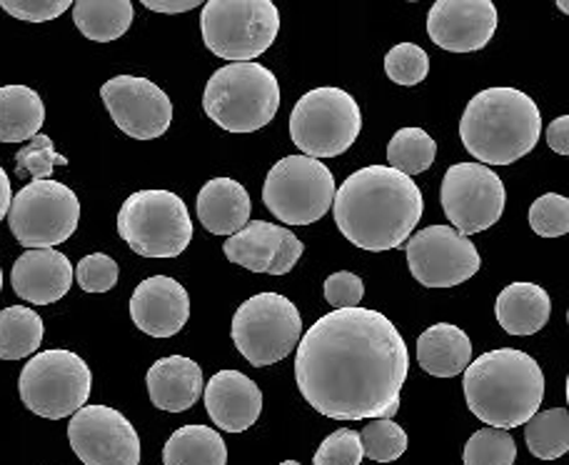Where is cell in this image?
<instances>
[{
  "label": "cell",
  "instance_id": "cell-1",
  "mask_svg": "<svg viewBox=\"0 0 569 465\" xmlns=\"http://www.w3.org/2000/svg\"><path fill=\"white\" fill-rule=\"evenodd\" d=\"M410 373V353L380 310H330L305 333L295 356L302 398L335 421L390 418Z\"/></svg>",
  "mask_w": 569,
  "mask_h": 465
},
{
  "label": "cell",
  "instance_id": "cell-2",
  "mask_svg": "<svg viewBox=\"0 0 569 465\" xmlns=\"http://www.w3.org/2000/svg\"><path fill=\"white\" fill-rule=\"evenodd\" d=\"M425 200L412 178L390 166H368L335 190L332 214L340 233L352 246L385 253L408 243L418 228Z\"/></svg>",
  "mask_w": 569,
  "mask_h": 465
},
{
  "label": "cell",
  "instance_id": "cell-3",
  "mask_svg": "<svg viewBox=\"0 0 569 465\" xmlns=\"http://www.w3.org/2000/svg\"><path fill=\"white\" fill-rule=\"evenodd\" d=\"M462 390L467 408L487 423V428L510 433L540 410L545 376L530 353L497 348L465 368Z\"/></svg>",
  "mask_w": 569,
  "mask_h": 465
},
{
  "label": "cell",
  "instance_id": "cell-4",
  "mask_svg": "<svg viewBox=\"0 0 569 465\" xmlns=\"http://www.w3.org/2000/svg\"><path fill=\"white\" fill-rule=\"evenodd\" d=\"M542 116L535 100L517 88H487L467 103L460 120L462 146L480 166H510L535 150Z\"/></svg>",
  "mask_w": 569,
  "mask_h": 465
},
{
  "label": "cell",
  "instance_id": "cell-5",
  "mask_svg": "<svg viewBox=\"0 0 569 465\" xmlns=\"http://www.w3.org/2000/svg\"><path fill=\"white\" fill-rule=\"evenodd\" d=\"M278 108V78L260 63L218 68L202 93V110L228 133H256L276 118Z\"/></svg>",
  "mask_w": 569,
  "mask_h": 465
},
{
  "label": "cell",
  "instance_id": "cell-6",
  "mask_svg": "<svg viewBox=\"0 0 569 465\" xmlns=\"http://www.w3.org/2000/svg\"><path fill=\"white\" fill-rule=\"evenodd\" d=\"M202 40L230 63H256L276 43L280 13L270 0H210L200 16Z\"/></svg>",
  "mask_w": 569,
  "mask_h": 465
},
{
  "label": "cell",
  "instance_id": "cell-7",
  "mask_svg": "<svg viewBox=\"0 0 569 465\" xmlns=\"http://www.w3.org/2000/svg\"><path fill=\"white\" fill-rule=\"evenodd\" d=\"M18 390L30 413L48 421H63L86 408L93 390V373L73 350H43L20 370Z\"/></svg>",
  "mask_w": 569,
  "mask_h": 465
},
{
  "label": "cell",
  "instance_id": "cell-8",
  "mask_svg": "<svg viewBox=\"0 0 569 465\" xmlns=\"http://www.w3.org/2000/svg\"><path fill=\"white\" fill-rule=\"evenodd\" d=\"M118 233L142 258H178L192 240L190 210L170 190H138L118 210Z\"/></svg>",
  "mask_w": 569,
  "mask_h": 465
},
{
  "label": "cell",
  "instance_id": "cell-9",
  "mask_svg": "<svg viewBox=\"0 0 569 465\" xmlns=\"http://www.w3.org/2000/svg\"><path fill=\"white\" fill-rule=\"evenodd\" d=\"M362 113L358 100L342 88H315L292 108L290 138L302 156L338 158L358 140Z\"/></svg>",
  "mask_w": 569,
  "mask_h": 465
},
{
  "label": "cell",
  "instance_id": "cell-10",
  "mask_svg": "<svg viewBox=\"0 0 569 465\" xmlns=\"http://www.w3.org/2000/svg\"><path fill=\"white\" fill-rule=\"evenodd\" d=\"M302 338V318L280 293H258L236 310L232 343L250 366L266 368L280 363L298 348Z\"/></svg>",
  "mask_w": 569,
  "mask_h": 465
},
{
  "label": "cell",
  "instance_id": "cell-11",
  "mask_svg": "<svg viewBox=\"0 0 569 465\" xmlns=\"http://www.w3.org/2000/svg\"><path fill=\"white\" fill-rule=\"evenodd\" d=\"M335 190V176L322 160L288 156L270 168L262 204L284 226H310L328 216Z\"/></svg>",
  "mask_w": 569,
  "mask_h": 465
},
{
  "label": "cell",
  "instance_id": "cell-12",
  "mask_svg": "<svg viewBox=\"0 0 569 465\" xmlns=\"http://www.w3.org/2000/svg\"><path fill=\"white\" fill-rule=\"evenodd\" d=\"M80 200L58 180H33L10 200L8 224L13 238L28 250H48L73 236Z\"/></svg>",
  "mask_w": 569,
  "mask_h": 465
},
{
  "label": "cell",
  "instance_id": "cell-13",
  "mask_svg": "<svg viewBox=\"0 0 569 465\" xmlns=\"http://www.w3.org/2000/svg\"><path fill=\"white\" fill-rule=\"evenodd\" d=\"M505 198L502 178L480 164H455L442 178V210L465 238L492 228L505 214Z\"/></svg>",
  "mask_w": 569,
  "mask_h": 465
},
{
  "label": "cell",
  "instance_id": "cell-14",
  "mask_svg": "<svg viewBox=\"0 0 569 465\" xmlns=\"http://www.w3.org/2000/svg\"><path fill=\"white\" fill-rule=\"evenodd\" d=\"M412 278L425 288H452L480 270L475 243L450 226H427L405 243Z\"/></svg>",
  "mask_w": 569,
  "mask_h": 465
},
{
  "label": "cell",
  "instance_id": "cell-15",
  "mask_svg": "<svg viewBox=\"0 0 569 465\" xmlns=\"http://www.w3.org/2000/svg\"><path fill=\"white\" fill-rule=\"evenodd\" d=\"M68 441L83 465H140L138 431L116 408H80L70 418Z\"/></svg>",
  "mask_w": 569,
  "mask_h": 465
},
{
  "label": "cell",
  "instance_id": "cell-16",
  "mask_svg": "<svg viewBox=\"0 0 569 465\" xmlns=\"http://www.w3.org/2000/svg\"><path fill=\"white\" fill-rule=\"evenodd\" d=\"M100 98L113 123L136 140L166 136L172 123V103L166 90L148 78L116 76L100 88Z\"/></svg>",
  "mask_w": 569,
  "mask_h": 465
},
{
  "label": "cell",
  "instance_id": "cell-17",
  "mask_svg": "<svg viewBox=\"0 0 569 465\" xmlns=\"http://www.w3.org/2000/svg\"><path fill=\"white\" fill-rule=\"evenodd\" d=\"M497 30L492 0H437L427 13V36L447 53H475Z\"/></svg>",
  "mask_w": 569,
  "mask_h": 465
},
{
  "label": "cell",
  "instance_id": "cell-18",
  "mask_svg": "<svg viewBox=\"0 0 569 465\" xmlns=\"http://www.w3.org/2000/svg\"><path fill=\"white\" fill-rule=\"evenodd\" d=\"M226 258L252 273L284 276L302 258L305 243L290 228L268 224V220H250L236 236L226 240Z\"/></svg>",
  "mask_w": 569,
  "mask_h": 465
},
{
  "label": "cell",
  "instance_id": "cell-19",
  "mask_svg": "<svg viewBox=\"0 0 569 465\" xmlns=\"http://www.w3.org/2000/svg\"><path fill=\"white\" fill-rule=\"evenodd\" d=\"M130 318L146 336L172 338L190 318L188 290L170 276L146 278L130 298Z\"/></svg>",
  "mask_w": 569,
  "mask_h": 465
},
{
  "label": "cell",
  "instance_id": "cell-20",
  "mask_svg": "<svg viewBox=\"0 0 569 465\" xmlns=\"http://www.w3.org/2000/svg\"><path fill=\"white\" fill-rule=\"evenodd\" d=\"M210 421L226 433H242L256 426L262 410V393L256 380L240 370H220L202 388Z\"/></svg>",
  "mask_w": 569,
  "mask_h": 465
},
{
  "label": "cell",
  "instance_id": "cell-21",
  "mask_svg": "<svg viewBox=\"0 0 569 465\" xmlns=\"http://www.w3.org/2000/svg\"><path fill=\"white\" fill-rule=\"evenodd\" d=\"M13 290L33 306H50L68 296L73 286V266L60 250H26L13 263Z\"/></svg>",
  "mask_w": 569,
  "mask_h": 465
},
{
  "label": "cell",
  "instance_id": "cell-22",
  "mask_svg": "<svg viewBox=\"0 0 569 465\" xmlns=\"http://www.w3.org/2000/svg\"><path fill=\"white\" fill-rule=\"evenodd\" d=\"M150 403L166 413H186L196 406L202 388V370L186 356H168L150 366L146 376Z\"/></svg>",
  "mask_w": 569,
  "mask_h": 465
},
{
  "label": "cell",
  "instance_id": "cell-23",
  "mask_svg": "<svg viewBox=\"0 0 569 465\" xmlns=\"http://www.w3.org/2000/svg\"><path fill=\"white\" fill-rule=\"evenodd\" d=\"M252 200L246 186L232 178H212L198 194V218L212 236H236L250 224Z\"/></svg>",
  "mask_w": 569,
  "mask_h": 465
},
{
  "label": "cell",
  "instance_id": "cell-24",
  "mask_svg": "<svg viewBox=\"0 0 569 465\" xmlns=\"http://www.w3.org/2000/svg\"><path fill=\"white\" fill-rule=\"evenodd\" d=\"M495 316L510 336H535L552 316L550 293L537 283H510L495 303Z\"/></svg>",
  "mask_w": 569,
  "mask_h": 465
},
{
  "label": "cell",
  "instance_id": "cell-25",
  "mask_svg": "<svg viewBox=\"0 0 569 465\" xmlns=\"http://www.w3.org/2000/svg\"><path fill=\"white\" fill-rule=\"evenodd\" d=\"M472 358V340L452 323H435L418 338V363L435 378H452L465 373Z\"/></svg>",
  "mask_w": 569,
  "mask_h": 465
},
{
  "label": "cell",
  "instance_id": "cell-26",
  "mask_svg": "<svg viewBox=\"0 0 569 465\" xmlns=\"http://www.w3.org/2000/svg\"><path fill=\"white\" fill-rule=\"evenodd\" d=\"M46 123V106L33 88H0V144L33 140Z\"/></svg>",
  "mask_w": 569,
  "mask_h": 465
},
{
  "label": "cell",
  "instance_id": "cell-27",
  "mask_svg": "<svg viewBox=\"0 0 569 465\" xmlns=\"http://www.w3.org/2000/svg\"><path fill=\"white\" fill-rule=\"evenodd\" d=\"M76 28L88 40L110 43L123 38L133 26V3L130 0H78L73 6Z\"/></svg>",
  "mask_w": 569,
  "mask_h": 465
},
{
  "label": "cell",
  "instance_id": "cell-28",
  "mask_svg": "<svg viewBox=\"0 0 569 465\" xmlns=\"http://www.w3.org/2000/svg\"><path fill=\"white\" fill-rule=\"evenodd\" d=\"M166 465H226L228 446L218 431L208 426H182L162 448Z\"/></svg>",
  "mask_w": 569,
  "mask_h": 465
},
{
  "label": "cell",
  "instance_id": "cell-29",
  "mask_svg": "<svg viewBox=\"0 0 569 465\" xmlns=\"http://www.w3.org/2000/svg\"><path fill=\"white\" fill-rule=\"evenodd\" d=\"M43 343V320L26 306L0 310V360H23L36 356Z\"/></svg>",
  "mask_w": 569,
  "mask_h": 465
},
{
  "label": "cell",
  "instance_id": "cell-30",
  "mask_svg": "<svg viewBox=\"0 0 569 465\" xmlns=\"http://www.w3.org/2000/svg\"><path fill=\"white\" fill-rule=\"evenodd\" d=\"M525 441L535 458L557 461L569 451V413L565 408L537 410L525 423Z\"/></svg>",
  "mask_w": 569,
  "mask_h": 465
},
{
  "label": "cell",
  "instance_id": "cell-31",
  "mask_svg": "<svg viewBox=\"0 0 569 465\" xmlns=\"http://www.w3.org/2000/svg\"><path fill=\"white\" fill-rule=\"evenodd\" d=\"M437 158V144L435 138L422 128H400L398 133L390 138L388 146V160L390 168L398 170L402 176H418L430 170Z\"/></svg>",
  "mask_w": 569,
  "mask_h": 465
},
{
  "label": "cell",
  "instance_id": "cell-32",
  "mask_svg": "<svg viewBox=\"0 0 569 465\" xmlns=\"http://www.w3.org/2000/svg\"><path fill=\"white\" fill-rule=\"evenodd\" d=\"M362 456L375 463H392L408 451V433L390 418L370 421L360 433Z\"/></svg>",
  "mask_w": 569,
  "mask_h": 465
},
{
  "label": "cell",
  "instance_id": "cell-33",
  "mask_svg": "<svg viewBox=\"0 0 569 465\" xmlns=\"http://www.w3.org/2000/svg\"><path fill=\"white\" fill-rule=\"evenodd\" d=\"M517 443L512 433L500 428L477 431L465 443V465H515Z\"/></svg>",
  "mask_w": 569,
  "mask_h": 465
},
{
  "label": "cell",
  "instance_id": "cell-34",
  "mask_svg": "<svg viewBox=\"0 0 569 465\" xmlns=\"http://www.w3.org/2000/svg\"><path fill=\"white\" fill-rule=\"evenodd\" d=\"M56 166H68V158L60 156L53 140L43 133L28 140V144L16 154V176L23 180L30 178V184H33V180H50Z\"/></svg>",
  "mask_w": 569,
  "mask_h": 465
},
{
  "label": "cell",
  "instance_id": "cell-35",
  "mask_svg": "<svg viewBox=\"0 0 569 465\" xmlns=\"http://www.w3.org/2000/svg\"><path fill=\"white\" fill-rule=\"evenodd\" d=\"M385 73L398 86H418L430 73V56L418 43H400L385 56Z\"/></svg>",
  "mask_w": 569,
  "mask_h": 465
},
{
  "label": "cell",
  "instance_id": "cell-36",
  "mask_svg": "<svg viewBox=\"0 0 569 465\" xmlns=\"http://www.w3.org/2000/svg\"><path fill=\"white\" fill-rule=\"evenodd\" d=\"M530 226L542 238H560L569 233V200L560 194H545L530 208Z\"/></svg>",
  "mask_w": 569,
  "mask_h": 465
},
{
  "label": "cell",
  "instance_id": "cell-37",
  "mask_svg": "<svg viewBox=\"0 0 569 465\" xmlns=\"http://www.w3.org/2000/svg\"><path fill=\"white\" fill-rule=\"evenodd\" d=\"M362 458L365 456H362L360 433H355L350 428H340L330 433V436L320 443V448L312 458V465H360Z\"/></svg>",
  "mask_w": 569,
  "mask_h": 465
},
{
  "label": "cell",
  "instance_id": "cell-38",
  "mask_svg": "<svg viewBox=\"0 0 569 465\" xmlns=\"http://www.w3.org/2000/svg\"><path fill=\"white\" fill-rule=\"evenodd\" d=\"M118 263L106 253H90L78 263L76 276L86 293H108L118 283Z\"/></svg>",
  "mask_w": 569,
  "mask_h": 465
},
{
  "label": "cell",
  "instance_id": "cell-39",
  "mask_svg": "<svg viewBox=\"0 0 569 465\" xmlns=\"http://www.w3.org/2000/svg\"><path fill=\"white\" fill-rule=\"evenodd\" d=\"M362 298H365V283L360 276H355L350 270L332 273V276L325 280V300H328L332 308L338 310L360 308Z\"/></svg>",
  "mask_w": 569,
  "mask_h": 465
},
{
  "label": "cell",
  "instance_id": "cell-40",
  "mask_svg": "<svg viewBox=\"0 0 569 465\" xmlns=\"http://www.w3.org/2000/svg\"><path fill=\"white\" fill-rule=\"evenodd\" d=\"M0 8L18 20L46 23L70 10V0H0Z\"/></svg>",
  "mask_w": 569,
  "mask_h": 465
},
{
  "label": "cell",
  "instance_id": "cell-41",
  "mask_svg": "<svg viewBox=\"0 0 569 465\" xmlns=\"http://www.w3.org/2000/svg\"><path fill=\"white\" fill-rule=\"evenodd\" d=\"M547 146L557 156H569V116H560L547 128Z\"/></svg>",
  "mask_w": 569,
  "mask_h": 465
},
{
  "label": "cell",
  "instance_id": "cell-42",
  "mask_svg": "<svg viewBox=\"0 0 569 465\" xmlns=\"http://www.w3.org/2000/svg\"><path fill=\"white\" fill-rule=\"evenodd\" d=\"M142 6L156 13H186V10L198 8V0H142Z\"/></svg>",
  "mask_w": 569,
  "mask_h": 465
},
{
  "label": "cell",
  "instance_id": "cell-43",
  "mask_svg": "<svg viewBox=\"0 0 569 465\" xmlns=\"http://www.w3.org/2000/svg\"><path fill=\"white\" fill-rule=\"evenodd\" d=\"M10 200H13V198H10V178L3 170V166H0V220L8 216Z\"/></svg>",
  "mask_w": 569,
  "mask_h": 465
},
{
  "label": "cell",
  "instance_id": "cell-44",
  "mask_svg": "<svg viewBox=\"0 0 569 465\" xmlns=\"http://www.w3.org/2000/svg\"><path fill=\"white\" fill-rule=\"evenodd\" d=\"M280 465H302V463H298V461H282Z\"/></svg>",
  "mask_w": 569,
  "mask_h": 465
},
{
  "label": "cell",
  "instance_id": "cell-45",
  "mask_svg": "<svg viewBox=\"0 0 569 465\" xmlns=\"http://www.w3.org/2000/svg\"><path fill=\"white\" fill-rule=\"evenodd\" d=\"M0 288H3V270H0Z\"/></svg>",
  "mask_w": 569,
  "mask_h": 465
}]
</instances>
